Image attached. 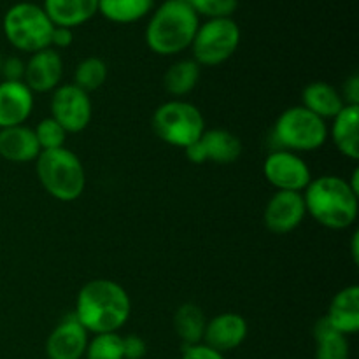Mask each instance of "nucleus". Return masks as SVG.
<instances>
[{
    "label": "nucleus",
    "mask_w": 359,
    "mask_h": 359,
    "mask_svg": "<svg viewBox=\"0 0 359 359\" xmlns=\"http://www.w3.org/2000/svg\"><path fill=\"white\" fill-rule=\"evenodd\" d=\"M154 0H98V13L112 23L128 25L153 11Z\"/></svg>",
    "instance_id": "nucleus-23"
},
{
    "label": "nucleus",
    "mask_w": 359,
    "mask_h": 359,
    "mask_svg": "<svg viewBox=\"0 0 359 359\" xmlns=\"http://www.w3.org/2000/svg\"><path fill=\"white\" fill-rule=\"evenodd\" d=\"M181 359H224V356L212 347L205 346L203 342L195 344V346H186Z\"/></svg>",
    "instance_id": "nucleus-32"
},
{
    "label": "nucleus",
    "mask_w": 359,
    "mask_h": 359,
    "mask_svg": "<svg viewBox=\"0 0 359 359\" xmlns=\"http://www.w3.org/2000/svg\"><path fill=\"white\" fill-rule=\"evenodd\" d=\"M35 139H37L41 151L58 149V147H65L67 132L49 116V118L42 119L34 130Z\"/></svg>",
    "instance_id": "nucleus-28"
},
{
    "label": "nucleus",
    "mask_w": 359,
    "mask_h": 359,
    "mask_svg": "<svg viewBox=\"0 0 359 359\" xmlns=\"http://www.w3.org/2000/svg\"><path fill=\"white\" fill-rule=\"evenodd\" d=\"M55 25L42 6L34 2H18L7 9L2 20V30L11 46L23 53L51 48V34Z\"/></svg>",
    "instance_id": "nucleus-5"
},
{
    "label": "nucleus",
    "mask_w": 359,
    "mask_h": 359,
    "mask_svg": "<svg viewBox=\"0 0 359 359\" xmlns=\"http://www.w3.org/2000/svg\"><path fill=\"white\" fill-rule=\"evenodd\" d=\"M248 339V321L237 312H223L207 321L202 342L224 354L244 344Z\"/></svg>",
    "instance_id": "nucleus-14"
},
{
    "label": "nucleus",
    "mask_w": 359,
    "mask_h": 359,
    "mask_svg": "<svg viewBox=\"0 0 359 359\" xmlns=\"http://www.w3.org/2000/svg\"><path fill=\"white\" fill-rule=\"evenodd\" d=\"M332 140L344 156L359 160V105H344L333 118Z\"/></svg>",
    "instance_id": "nucleus-20"
},
{
    "label": "nucleus",
    "mask_w": 359,
    "mask_h": 359,
    "mask_svg": "<svg viewBox=\"0 0 359 359\" xmlns=\"http://www.w3.org/2000/svg\"><path fill=\"white\" fill-rule=\"evenodd\" d=\"M2 62H4V58H2V55H0V76H2Z\"/></svg>",
    "instance_id": "nucleus-37"
},
{
    "label": "nucleus",
    "mask_w": 359,
    "mask_h": 359,
    "mask_svg": "<svg viewBox=\"0 0 359 359\" xmlns=\"http://www.w3.org/2000/svg\"><path fill=\"white\" fill-rule=\"evenodd\" d=\"M316 359H349L351 349L347 337L335 332L325 318L314 326Z\"/></svg>",
    "instance_id": "nucleus-25"
},
{
    "label": "nucleus",
    "mask_w": 359,
    "mask_h": 359,
    "mask_svg": "<svg viewBox=\"0 0 359 359\" xmlns=\"http://www.w3.org/2000/svg\"><path fill=\"white\" fill-rule=\"evenodd\" d=\"M307 216L304 195L297 191H276L263 212L265 226L272 233L284 235L297 230Z\"/></svg>",
    "instance_id": "nucleus-11"
},
{
    "label": "nucleus",
    "mask_w": 359,
    "mask_h": 359,
    "mask_svg": "<svg viewBox=\"0 0 359 359\" xmlns=\"http://www.w3.org/2000/svg\"><path fill=\"white\" fill-rule=\"evenodd\" d=\"M42 9L55 27L72 30L97 16L98 0H44Z\"/></svg>",
    "instance_id": "nucleus-18"
},
{
    "label": "nucleus",
    "mask_w": 359,
    "mask_h": 359,
    "mask_svg": "<svg viewBox=\"0 0 359 359\" xmlns=\"http://www.w3.org/2000/svg\"><path fill=\"white\" fill-rule=\"evenodd\" d=\"M207 161L219 165H230L237 161L242 154V142L237 135L223 128L205 130L200 137Z\"/></svg>",
    "instance_id": "nucleus-21"
},
{
    "label": "nucleus",
    "mask_w": 359,
    "mask_h": 359,
    "mask_svg": "<svg viewBox=\"0 0 359 359\" xmlns=\"http://www.w3.org/2000/svg\"><path fill=\"white\" fill-rule=\"evenodd\" d=\"M4 81H23L25 77V62L18 56H9L2 62Z\"/></svg>",
    "instance_id": "nucleus-31"
},
{
    "label": "nucleus",
    "mask_w": 359,
    "mask_h": 359,
    "mask_svg": "<svg viewBox=\"0 0 359 359\" xmlns=\"http://www.w3.org/2000/svg\"><path fill=\"white\" fill-rule=\"evenodd\" d=\"M41 154L34 130L28 126H11L0 130V156L13 163H28Z\"/></svg>",
    "instance_id": "nucleus-17"
},
{
    "label": "nucleus",
    "mask_w": 359,
    "mask_h": 359,
    "mask_svg": "<svg viewBox=\"0 0 359 359\" xmlns=\"http://www.w3.org/2000/svg\"><path fill=\"white\" fill-rule=\"evenodd\" d=\"M88 332L74 314L65 316L46 340L48 359H81L88 346Z\"/></svg>",
    "instance_id": "nucleus-12"
},
{
    "label": "nucleus",
    "mask_w": 359,
    "mask_h": 359,
    "mask_svg": "<svg viewBox=\"0 0 359 359\" xmlns=\"http://www.w3.org/2000/svg\"><path fill=\"white\" fill-rule=\"evenodd\" d=\"M34 111V93L23 81L0 83V130L25 125Z\"/></svg>",
    "instance_id": "nucleus-15"
},
{
    "label": "nucleus",
    "mask_w": 359,
    "mask_h": 359,
    "mask_svg": "<svg viewBox=\"0 0 359 359\" xmlns=\"http://www.w3.org/2000/svg\"><path fill=\"white\" fill-rule=\"evenodd\" d=\"M153 130L163 142L186 149L203 135L205 118L191 102L175 98L165 102L154 111Z\"/></svg>",
    "instance_id": "nucleus-7"
},
{
    "label": "nucleus",
    "mask_w": 359,
    "mask_h": 359,
    "mask_svg": "<svg viewBox=\"0 0 359 359\" xmlns=\"http://www.w3.org/2000/svg\"><path fill=\"white\" fill-rule=\"evenodd\" d=\"M198 27L200 16L191 4L182 0H165L151 14L146 27V44L156 55H179L191 48Z\"/></svg>",
    "instance_id": "nucleus-2"
},
{
    "label": "nucleus",
    "mask_w": 359,
    "mask_h": 359,
    "mask_svg": "<svg viewBox=\"0 0 359 359\" xmlns=\"http://www.w3.org/2000/svg\"><path fill=\"white\" fill-rule=\"evenodd\" d=\"M86 359H125L123 358V339L118 333H100L88 340Z\"/></svg>",
    "instance_id": "nucleus-27"
},
{
    "label": "nucleus",
    "mask_w": 359,
    "mask_h": 359,
    "mask_svg": "<svg viewBox=\"0 0 359 359\" xmlns=\"http://www.w3.org/2000/svg\"><path fill=\"white\" fill-rule=\"evenodd\" d=\"M344 105L346 102H344L342 93L325 81L309 83L302 91V107L319 116L325 121L335 118L342 111Z\"/></svg>",
    "instance_id": "nucleus-19"
},
{
    "label": "nucleus",
    "mask_w": 359,
    "mask_h": 359,
    "mask_svg": "<svg viewBox=\"0 0 359 359\" xmlns=\"http://www.w3.org/2000/svg\"><path fill=\"white\" fill-rule=\"evenodd\" d=\"M186 158H188L191 163H205L207 158H205V151H203V146L200 140H196L195 144L186 147Z\"/></svg>",
    "instance_id": "nucleus-35"
},
{
    "label": "nucleus",
    "mask_w": 359,
    "mask_h": 359,
    "mask_svg": "<svg viewBox=\"0 0 359 359\" xmlns=\"http://www.w3.org/2000/svg\"><path fill=\"white\" fill-rule=\"evenodd\" d=\"M107 79V65L98 56H88L74 70V84L86 93L97 91Z\"/></svg>",
    "instance_id": "nucleus-26"
},
{
    "label": "nucleus",
    "mask_w": 359,
    "mask_h": 359,
    "mask_svg": "<svg viewBox=\"0 0 359 359\" xmlns=\"http://www.w3.org/2000/svg\"><path fill=\"white\" fill-rule=\"evenodd\" d=\"M63 77V60L60 53L53 48L41 49L34 53L25 63L23 83L30 88L32 93H48L60 86Z\"/></svg>",
    "instance_id": "nucleus-13"
},
{
    "label": "nucleus",
    "mask_w": 359,
    "mask_h": 359,
    "mask_svg": "<svg viewBox=\"0 0 359 359\" xmlns=\"http://www.w3.org/2000/svg\"><path fill=\"white\" fill-rule=\"evenodd\" d=\"M328 125L325 119L312 114L302 105L286 109L280 112L273 125V142L279 149L291 153H311L319 149L328 139Z\"/></svg>",
    "instance_id": "nucleus-6"
},
{
    "label": "nucleus",
    "mask_w": 359,
    "mask_h": 359,
    "mask_svg": "<svg viewBox=\"0 0 359 359\" xmlns=\"http://www.w3.org/2000/svg\"><path fill=\"white\" fill-rule=\"evenodd\" d=\"M241 44V28L233 18L207 20L191 42L193 60L200 67H216L230 60Z\"/></svg>",
    "instance_id": "nucleus-8"
},
{
    "label": "nucleus",
    "mask_w": 359,
    "mask_h": 359,
    "mask_svg": "<svg viewBox=\"0 0 359 359\" xmlns=\"http://www.w3.org/2000/svg\"><path fill=\"white\" fill-rule=\"evenodd\" d=\"M358 241H359V233L356 231V233L353 235V248H351V252H353L354 263L359 262V244H358Z\"/></svg>",
    "instance_id": "nucleus-36"
},
{
    "label": "nucleus",
    "mask_w": 359,
    "mask_h": 359,
    "mask_svg": "<svg viewBox=\"0 0 359 359\" xmlns=\"http://www.w3.org/2000/svg\"><path fill=\"white\" fill-rule=\"evenodd\" d=\"M123 339V358L125 359H142L147 353V346L139 335H126Z\"/></svg>",
    "instance_id": "nucleus-30"
},
{
    "label": "nucleus",
    "mask_w": 359,
    "mask_h": 359,
    "mask_svg": "<svg viewBox=\"0 0 359 359\" xmlns=\"http://www.w3.org/2000/svg\"><path fill=\"white\" fill-rule=\"evenodd\" d=\"M51 118L67 133L83 132L91 121L93 105L90 93L77 88L74 83L60 84L51 97Z\"/></svg>",
    "instance_id": "nucleus-9"
},
{
    "label": "nucleus",
    "mask_w": 359,
    "mask_h": 359,
    "mask_svg": "<svg viewBox=\"0 0 359 359\" xmlns=\"http://www.w3.org/2000/svg\"><path fill=\"white\" fill-rule=\"evenodd\" d=\"M263 174L277 191L304 193L312 181L307 161L300 154L286 149H276L265 158Z\"/></svg>",
    "instance_id": "nucleus-10"
},
{
    "label": "nucleus",
    "mask_w": 359,
    "mask_h": 359,
    "mask_svg": "<svg viewBox=\"0 0 359 359\" xmlns=\"http://www.w3.org/2000/svg\"><path fill=\"white\" fill-rule=\"evenodd\" d=\"M182 2H188L189 4V2H191V0H182Z\"/></svg>",
    "instance_id": "nucleus-38"
},
{
    "label": "nucleus",
    "mask_w": 359,
    "mask_h": 359,
    "mask_svg": "<svg viewBox=\"0 0 359 359\" xmlns=\"http://www.w3.org/2000/svg\"><path fill=\"white\" fill-rule=\"evenodd\" d=\"M37 177L48 195L60 202H74L86 188L83 161L67 147L41 151L35 160Z\"/></svg>",
    "instance_id": "nucleus-4"
},
{
    "label": "nucleus",
    "mask_w": 359,
    "mask_h": 359,
    "mask_svg": "<svg viewBox=\"0 0 359 359\" xmlns=\"http://www.w3.org/2000/svg\"><path fill=\"white\" fill-rule=\"evenodd\" d=\"M189 4L198 16H205L209 20L231 18L238 7V0H191Z\"/></svg>",
    "instance_id": "nucleus-29"
},
{
    "label": "nucleus",
    "mask_w": 359,
    "mask_h": 359,
    "mask_svg": "<svg viewBox=\"0 0 359 359\" xmlns=\"http://www.w3.org/2000/svg\"><path fill=\"white\" fill-rule=\"evenodd\" d=\"M325 319L335 332L353 335L359 330V287L347 286L333 297Z\"/></svg>",
    "instance_id": "nucleus-16"
},
{
    "label": "nucleus",
    "mask_w": 359,
    "mask_h": 359,
    "mask_svg": "<svg viewBox=\"0 0 359 359\" xmlns=\"http://www.w3.org/2000/svg\"><path fill=\"white\" fill-rule=\"evenodd\" d=\"M74 41V34L70 28L65 27H55L51 34V46L55 48H69Z\"/></svg>",
    "instance_id": "nucleus-34"
},
{
    "label": "nucleus",
    "mask_w": 359,
    "mask_h": 359,
    "mask_svg": "<svg viewBox=\"0 0 359 359\" xmlns=\"http://www.w3.org/2000/svg\"><path fill=\"white\" fill-rule=\"evenodd\" d=\"M207 319L202 309L195 304H184L175 311L174 328L184 346H195L203 340Z\"/></svg>",
    "instance_id": "nucleus-24"
},
{
    "label": "nucleus",
    "mask_w": 359,
    "mask_h": 359,
    "mask_svg": "<svg viewBox=\"0 0 359 359\" xmlns=\"http://www.w3.org/2000/svg\"><path fill=\"white\" fill-rule=\"evenodd\" d=\"M307 214L330 230H344L354 224L358 217V193L339 175H321L312 179L304 189Z\"/></svg>",
    "instance_id": "nucleus-3"
},
{
    "label": "nucleus",
    "mask_w": 359,
    "mask_h": 359,
    "mask_svg": "<svg viewBox=\"0 0 359 359\" xmlns=\"http://www.w3.org/2000/svg\"><path fill=\"white\" fill-rule=\"evenodd\" d=\"M132 302L121 284L111 279H93L77 293L74 316L88 333H118L126 325Z\"/></svg>",
    "instance_id": "nucleus-1"
},
{
    "label": "nucleus",
    "mask_w": 359,
    "mask_h": 359,
    "mask_svg": "<svg viewBox=\"0 0 359 359\" xmlns=\"http://www.w3.org/2000/svg\"><path fill=\"white\" fill-rule=\"evenodd\" d=\"M344 102L346 105H359V76H351L344 84Z\"/></svg>",
    "instance_id": "nucleus-33"
},
{
    "label": "nucleus",
    "mask_w": 359,
    "mask_h": 359,
    "mask_svg": "<svg viewBox=\"0 0 359 359\" xmlns=\"http://www.w3.org/2000/svg\"><path fill=\"white\" fill-rule=\"evenodd\" d=\"M200 81V65L195 60H179L172 63L163 76L165 91L179 98L191 93Z\"/></svg>",
    "instance_id": "nucleus-22"
}]
</instances>
